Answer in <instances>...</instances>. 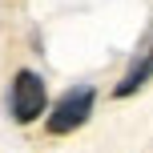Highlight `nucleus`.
I'll return each mask as SVG.
<instances>
[{
    "instance_id": "1",
    "label": "nucleus",
    "mask_w": 153,
    "mask_h": 153,
    "mask_svg": "<svg viewBox=\"0 0 153 153\" xmlns=\"http://www.w3.org/2000/svg\"><path fill=\"white\" fill-rule=\"evenodd\" d=\"M48 109V89H45V76L20 69L12 76V89H8V113H12L16 125H32L40 113Z\"/></svg>"
},
{
    "instance_id": "2",
    "label": "nucleus",
    "mask_w": 153,
    "mask_h": 153,
    "mask_svg": "<svg viewBox=\"0 0 153 153\" xmlns=\"http://www.w3.org/2000/svg\"><path fill=\"white\" fill-rule=\"evenodd\" d=\"M93 105H97V89H93V85H76V89H69V93L53 105V113H48L45 129L53 133V137L76 133V129L93 117Z\"/></svg>"
},
{
    "instance_id": "3",
    "label": "nucleus",
    "mask_w": 153,
    "mask_h": 153,
    "mask_svg": "<svg viewBox=\"0 0 153 153\" xmlns=\"http://www.w3.org/2000/svg\"><path fill=\"white\" fill-rule=\"evenodd\" d=\"M153 81V24L145 28V36H141L137 53H133V65L125 69V76L113 85V97H133V93L141 89V85Z\"/></svg>"
}]
</instances>
